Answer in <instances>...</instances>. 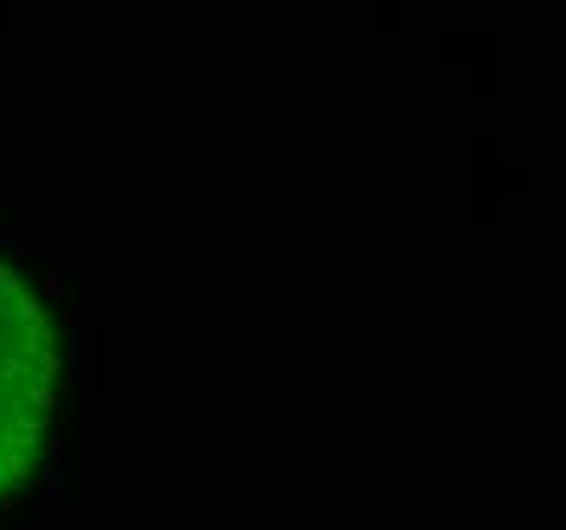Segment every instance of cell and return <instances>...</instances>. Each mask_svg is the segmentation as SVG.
Wrapping results in <instances>:
<instances>
[{"instance_id":"obj_1","label":"cell","mask_w":566,"mask_h":530,"mask_svg":"<svg viewBox=\"0 0 566 530\" xmlns=\"http://www.w3.org/2000/svg\"><path fill=\"white\" fill-rule=\"evenodd\" d=\"M57 326L45 298L0 258V498L38 469L57 404Z\"/></svg>"}]
</instances>
